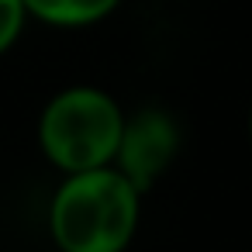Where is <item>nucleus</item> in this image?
<instances>
[{
  "label": "nucleus",
  "instance_id": "obj_6",
  "mask_svg": "<svg viewBox=\"0 0 252 252\" xmlns=\"http://www.w3.org/2000/svg\"><path fill=\"white\" fill-rule=\"evenodd\" d=\"M245 135H249V145H252V107H249V118H245Z\"/></svg>",
  "mask_w": 252,
  "mask_h": 252
},
{
  "label": "nucleus",
  "instance_id": "obj_2",
  "mask_svg": "<svg viewBox=\"0 0 252 252\" xmlns=\"http://www.w3.org/2000/svg\"><path fill=\"white\" fill-rule=\"evenodd\" d=\"M121 125L125 104L111 90L97 83H73L42 104L35 142L56 173H80L114 162Z\"/></svg>",
  "mask_w": 252,
  "mask_h": 252
},
{
  "label": "nucleus",
  "instance_id": "obj_3",
  "mask_svg": "<svg viewBox=\"0 0 252 252\" xmlns=\"http://www.w3.org/2000/svg\"><path fill=\"white\" fill-rule=\"evenodd\" d=\"M180 149H183V128L176 114L159 104H145V107L125 111L114 166L142 193H149L173 169V162L180 159Z\"/></svg>",
  "mask_w": 252,
  "mask_h": 252
},
{
  "label": "nucleus",
  "instance_id": "obj_1",
  "mask_svg": "<svg viewBox=\"0 0 252 252\" xmlns=\"http://www.w3.org/2000/svg\"><path fill=\"white\" fill-rule=\"evenodd\" d=\"M142 207L145 193L114 162L59 173L45 204V235L56 252H128Z\"/></svg>",
  "mask_w": 252,
  "mask_h": 252
},
{
  "label": "nucleus",
  "instance_id": "obj_5",
  "mask_svg": "<svg viewBox=\"0 0 252 252\" xmlns=\"http://www.w3.org/2000/svg\"><path fill=\"white\" fill-rule=\"evenodd\" d=\"M28 28V11L21 0H0V56H7Z\"/></svg>",
  "mask_w": 252,
  "mask_h": 252
},
{
  "label": "nucleus",
  "instance_id": "obj_4",
  "mask_svg": "<svg viewBox=\"0 0 252 252\" xmlns=\"http://www.w3.org/2000/svg\"><path fill=\"white\" fill-rule=\"evenodd\" d=\"M21 4L28 11V21L59 32H83L114 18L125 0H21Z\"/></svg>",
  "mask_w": 252,
  "mask_h": 252
}]
</instances>
